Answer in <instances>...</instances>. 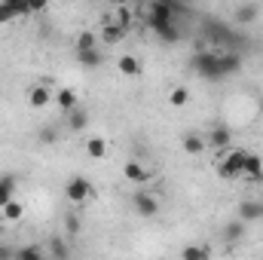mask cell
<instances>
[{"instance_id": "6da1fadb", "label": "cell", "mask_w": 263, "mask_h": 260, "mask_svg": "<svg viewBox=\"0 0 263 260\" xmlns=\"http://www.w3.org/2000/svg\"><path fill=\"white\" fill-rule=\"evenodd\" d=\"M245 156H248V150H242V147H227V150H220V156H217V162H214L217 178H220V181H236V178H242Z\"/></svg>"}, {"instance_id": "7a4b0ae2", "label": "cell", "mask_w": 263, "mask_h": 260, "mask_svg": "<svg viewBox=\"0 0 263 260\" xmlns=\"http://www.w3.org/2000/svg\"><path fill=\"white\" fill-rule=\"evenodd\" d=\"M65 196H67V202H70V205H77V208H86V202L95 196V190H92V181H89V178H83V175H73V178H67Z\"/></svg>"}, {"instance_id": "3957f363", "label": "cell", "mask_w": 263, "mask_h": 260, "mask_svg": "<svg viewBox=\"0 0 263 260\" xmlns=\"http://www.w3.org/2000/svg\"><path fill=\"white\" fill-rule=\"evenodd\" d=\"M193 67H196L199 77H205V80H220L223 77L220 73V62H217V52H196Z\"/></svg>"}, {"instance_id": "277c9868", "label": "cell", "mask_w": 263, "mask_h": 260, "mask_svg": "<svg viewBox=\"0 0 263 260\" xmlns=\"http://www.w3.org/2000/svg\"><path fill=\"white\" fill-rule=\"evenodd\" d=\"M205 144H208V150H227V147H233V129L223 126V123L211 126V129L205 132Z\"/></svg>"}, {"instance_id": "5b68a950", "label": "cell", "mask_w": 263, "mask_h": 260, "mask_svg": "<svg viewBox=\"0 0 263 260\" xmlns=\"http://www.w3.org/2000/svg\"><path fill=\"white\" fill-rule=\"evenodd\" d=\"M132 208H135L138 217H156L159 214V199L144 193V190H138V193L132 196Z\"/></svg>"}, {"instance_id": "8992f818", "label": "cell", "mask_w": 263, "mask_h": 260, "mask_svg": "<svg viewBox=\"0 0 263 260\" xmlns=\"http://www.w3.org/2000/svg\"><path fill=\"white\" fill-rule=\"evenodd\" d=\"M123 178L135 184V187H141V184H150L153 181V172L144 165V162H138V159H129L126 165H123Z\"/></svg>"}, {"instance_id": "52a82bcc", "label": "cell", "mask_w": 263, "mask_h": 260, "mask_svg": "<svg viewBox=\"0 0 263 260\" xmlns=\"http://www.w3.org/2000/svg\"><path fill=\"white\" fill-rule=\"evenodd\" d=\"M126 34H129V31H126L123 25H117V22H114V18L107 15V18L101 22L98 40H101V43H107V46H117V43H123V40H126Z\"/></svg>"}, {"instance_id": "ba28073f", "label": "cell", "mask_w": 263, "mask_h": 260, "mask_svg": "<svg viewBox=\"0 0 263 260\" xmlns=\"http://www.w3.org/2000/svg\"><path fill=\"white\" fill-rule=\"evenodd\" d=\"M147 25H150V31H156L162 25H172V6L165 0H156L150 6V12H147Z\"/></svg>"}, {"instance_id": "9c48e42d", "label": "cell", "mask_w": 263, "mask_h": 260, "mask_svg": "<svg viewBox=\"0 0 263 260\" xmlns=\"http://www.w3.org/2000/svg\"><path fill=\"white\" fill-rule=\"evenodd\" d=\"M83 150H86V156H89L92 162H98V159H107L110 144H107V138H101V135H89V138L83 141Z\"/></svg>"}, {"instance_id": "30bf717a", "label": "cell", "mask_w": 263, "mask_h": 260, "mask_svg": "<svg viewBox=\"0 0 263 260\" xmlns=\"http://www.w3.org/2000/svg\"><path fill=\"white\" fill-rule=\"evenodd\" d=\"M28 104H31L34 110H43V107L52 104V92H49L43 83H34V86L28 89Z\"/></svg>"}, {"instance_id": "8fae6325", "label": "cell", "mask_w": 263, "mask_h": 260, "mask_svg": "<svg viewBox=\"0 0 263 260\" xmlns=\"http://www.w3.org/2000/svg\"><path fill=\"white\" fill-rule=\"evenodd\" d=\"M181 150H184L187 156H202V153L208 150L205 135H199V132H187V135L181 138Z\"/></svg>"}, {"instance_id": "7c38bea8", "label": "cell", "mask_w": 263, "mask_h": 260, "mask_svg": "<svg viewBox=\"0 0 263 260\" xmlns=\"http://www.w3.org/2000/svg\"><path fill=\"white\" fill-rule=\"evenodd\" d=\"M242 178H248L251 184H260L263 181V156H257V153H248V156H245Z\"/></svg>"}, {"instance_id": "4fadbf2b", "label": "cell", "mask_w": 263, "mask_h": 260, "mask_svg": "<svg viewBox=\"0 0 263 260\" xmlns=\"http://www.w3.org/2000/svg\"><path fill=\"white\" fill-rule=\"evenodd\" d=\"M239 217L245 220V224H251V220H263V202H254V199H245V202H239Z\"/></svg>"}, {"instance_id": "5bb4252c", "label": "cell", "mask_w": 263, "mask_h": 260, "mask_svg": "<svg viewBox=\"0 0 263 260\" xmlns=\"http://www.w3.org/2000/svg\"><path fill=\"white\" fill-rule=\"evenodd\" d=\"M117 70H120L123 77H141L144 67H141V59L129 52V55H120V59H117Z\"/></svg>"}, {"instance_id": "9a60e30c", "label": "cell", "mask_w": 263, "mask_h": 260, "mask_svg": "<svg viewBox=\"0 0 263 260\" xmlns=\"http://www.w3.org/2000/svg\"><path fill=\"white\" fill-rule=\"evenodd\" d=\"M0 217H3L6 224H18V220L25 217V205H22V202H18L15 196H12V199H9V202H6V205L0 208Z\"/></svg>"}, {"instance_id": "2e32d148", "label": "cell", "mask_w": 263, "mask_h": 260, "mask_svg": "<svg viewBox=\"0 0 263 260\" xmlns=\"http://www.w3.org/2000/svg\"><path fill=\"white\" fill-rule=\"evenodd\" d=\"M52 101H55V104H59V110H62V114H67V110H73V107H80V101H77V92H73V89H59V92H55V95H52Z\"/></svg>"}, {"instance_id": "e0dca14e", "label": "cell", "mask_w": 263, "mask_h": 260, "mask_svg": "<svg viewBox=\"0 0 263 260\" xmlns=\"http://www.w3.org/2000/svg\"><path fill=\"white\" fill-rule=\"evenodd\" d=\"M77 62L83 67H89V70H95V67L101 65V49H98V46H92V49H77Z\"/></svg>"}, {"instance_id": "ac0fdd59", "label": "cell", "mask_w": 263, "mask_h": 260, "mask_svg": "<svg viewBox=\"0 0 263 260\" xmlns=\"http://www.w3.org/2000/svg\"><path fill=\"white\" fill-rule=\"evenodd\" d=\"M168 104H172L175 110L187 107V104H190V89H187V86H172V89H168Z\"/></svg>"}, {"instance_id": "d6986e66", "label": "cell", "mask_w": 263, "mask_h": 260, "mask_svg": "<svg viewBox=\"0 0 263 260\" xmlns=\"http://www.w3.org/2000/svg\"><path fill=\"white\" fill-rule=\"evenodd\" d=\"M86 126H89V114H86V110H80V107L67 110V129L70 132H83Z\"/></svg>"}, {"instance_id": "ffe728a7", "label": "cell", "mask_w": 263, "mask_h": 260, "mask_svg": "<svg viewBox=\"0 0 263 260\" xmlns=\"http://www.w3.org/2000/svg\"><path fill=\"white\" fill-rule=\"evenodd\" d=\"M245 227H248V224H245L242 217H236V220H230V224L223 227V239H227V242H239V239L245 236Z\"/></svg>"}, {"instance_id": "44dd1931", "label": "cell", "mask_w": 263, "mask_h": 260, "mask_svg": "<svg viewBox=\"0 0 263 260\" xmlns=\"http://www.w3.org/2000/svg\"><path fill=\"white\" fill-rule=\"evenodd\" d=\"M211 257V248L208 245H187L181 251V260H208Z\"/></svg>"}, {"instance_id": "7402d4cb", "label": "cell", "mask_w": 263, "mask_h": 260, "mask_svg": "<svg viewBox=\"0 0 263 260\" xmlns=\"http://www.w3.org/2000/svg\"><path fill=\"white\" fill-rule=\"evenodd\" d=\"M12 196H15V178H12V175H3V178H0V208H3Z\"/></svg>"}, {"instance_id": "603a6c76", "label": "cell", "mask_w": 263, "mask_h": 260, "mask_svg": "<svg viewBox=\"0 0 263 260\" xmlns=\"http://www.w3.org/2000/svg\"><path fill=\"white\" fill-rule=\"evenodd\" d=\"M217 62H220V73L227 77V73H236L239 67H242V59L233 52V55H217Z\"/></svg>"}, {"instance_id": "cb8c5ba5", "label": "cell", "mask_w": 263, "mask_h": 260, "mask_svg": "<svg viewBox=\"0 0 263 260\" xmlns=\"http://www.w3.org/2000/svg\"><path fill=\"white\" fill-rule=\"evenodd\" d=\"M110 18H114L117 25H123L126 31H129V28H132V9H129V6H126V3H120V6H117V12H114Z\"/></svg>"}, {"instance_id": "d4e9b609", "label": "cell", "mask_w": 263, "mask_h": 260, "mask_svg": "<svg viewBox=\"0 0 263 260\" xmlns=\"http://www.w3.org/2000/svg\"><path fill=\"white\" fill-rule=\"evenodd\" d=\"M43 254H46V251H43L40 245H25V248H18V251H15V257H18V260H40Z\"/></svg>"}, {"instance_id": "484cf974", "label": "cell", "mask_w": 263, "mask_h": 260, "mask_svg": "<svg viewBox=\"0 0 263 260\" xmlns=\"http://www.w3.org/2000/svg\"><path fill=\"white\" fill-rule=\"evenodd\" d=\"M153 34L162 37V43H175V40H178V28H175V25H162V28H156Z\"/></svg>"}, {"instance_id": "4316f807", "label": "cell", "mask_w": 263, "mask_h": 260, "mask_svg": "<svg viewBox=\"0 0 263 260\" xmlns=\"http://www.w3.org/2000/svg\"><path fill=\"white\" fill-rule=\"evenodd\" d=\"M92 46H98V34H92V31H83V34L77 37V49H92Z\"/></svg>"}, {"instance_id": "83f0119b", "label": "cell", "mask_w": 263, "mask_h": 260, "mask_svg": "<svg viewBox=\"0 0 263 260\" xmlns=\"http://www.w3.org/2000/svg\"><path fill=\"white\" fill-rule=\"evenodd\" d=\"M49 254H52V257H70V248H67L65 242H62V239H52V242H49Z\"/></svg>"}, {"instance_id": "f1b7e54d", "label": "cell", "mask_w": 263, "mask_h": 260, "mask_svg": "<svg viewBox=\"0 0 263 260\" xmlns=\"http://www.w3.org/2000/svg\"><path fill=\"white\" fill-rule=\"evenodd\" d=\"M65 230H67V236H80V217H77V211H70L65 217Z\"/></svg>"}, {"instance_id": "f546056e", "label": "cell", "mask_w": 263, "mask_h": 260, "mask_svg": "<svg viewBox=\"0 0 263 260\" xmlns=\"http://www.w3.org/2000/svg\"><path fill=\"white\" fill-rule=\"evenodd\" d=\"M254 18H257V6H254V3L239 6V22H254Z\"/></svg>"}, {"instance_id": "4dcf8cb0", "label": "cell", "mask_w": 263, "mask_h": 260, "mask_svg": "<svg viewBox=\"0 0 263 260\" xmlns=\"http://www.w3.org/2000/svg\"><path fill=\"white\" fill-rule=\"evenodd\" d=\"M0 3H6V6L15 12V18H18V15H28V3H25V0H0Z\"/></svg>"}, {"instance_id": "1f68e13d", "label": "cell", "mask_w": 263, "mask_h": 260, "mask_svg": "<svg viewBox=\"0 0 263 260\" xmlns=\"http://www.w3.org/2000/svg\"><path fill=\"white\" fill-rule=\"evenodd\" d=\"M25 3H28V15H37L49 6V0H25Z\"/></svg>"}, {"instance_id": "d6a6232c", "label": "cell", "mask_w": 263, "mask_h": 260, "mask_svg": "<svg viewBox=\"0 0 263 260\" xmlns=\"http://www.w3.org/2000/svg\"><path fill=\"white\" fill-rule=\"evenodd\" d=\"M9 257H15V251L6 248V245H0V260H9Z\"/></svg>"}, {"instance_id": "836d02e7", "label": "cell", "mask_w": 263, "mask_h": 260, "mask_svg": "<svg viewBox=\"0 0 263 260\" xmlns=\"http://www.w3.org/2000/svg\"><path fill=\"white\" fill-rule=\"evenodd\" d=\"M110 3H117V6H120V3H129V0H110Z\"/></svg>"}, {"instance_id": "e575fe53", "label": "cell", "mask_w": 263, "mask_h": 260, "mask_svg": "<svg viewBox=\"0 0 263 260\" xmlns=\"http://www.w3.org/2000/svg\"><path fill=\"white\" fill-rule=\"evenodd\" d=\"M260 117H263V98H260Z\"/></svg>"}, {"instance_id": "d590c367", "label": "cell", "mask_w": 263, "mask_h": 260, "mask_svg": "<svg viewBox=\"0 0 263 260\" xmlns=\"http://www.w3.org/2000/svg\"><path fill=\"white\" fill-rule=\"evenodd\" d=\"M0 28H3V18H0Z\"/></svg>"}, {"instance_id": "8d00e7d4", "label": "cell", "mask_w": 263, "mask_h": 260, "mask_svg": "<svg viewBox=\"0 0 263 260\" xmlns=\"http://www.w3.org/2000/svg\"><path fill=\"white\" fill-rule=\"evenodd\" d=\"M187 3H190V0H187Z\"/></svg>"}]
</instances>
